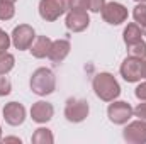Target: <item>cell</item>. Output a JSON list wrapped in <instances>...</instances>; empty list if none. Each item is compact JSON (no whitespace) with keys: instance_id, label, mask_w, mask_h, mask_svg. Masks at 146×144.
<instances>
[{"instance_id":"22","label":"cell","mask_w":146,"mask_h":144,"mask_svg":"<svg viewBox=\"0 0 146 144\" xmlns=\"http://www.w3.org/2000/svg\"><path fill=\"white\" fill-rule=\"evenodd\" d=\"M68 10H88V0H68Z\"/></svg>"},{"instance_id":"7","label":"cell","mask_w":146,"mask_h":144,"mask_svg":"<svg viewBox=\"0 0 146 144\" xmlns=\"http://www.w3.org/2000/svg\"><path fill=\"white\" fill-rule=\"evenodd\" d=\"M133 114H134V108L131 107L127 102H122V100H119V102L112 100V104L107 107L109 120L112 124H117V126L127 124V120L133 117Z\"/></svg>"},{"instance_id":"12","label":"cell","mask_w":146,"mask_h":144,"mask_svg":"<svg viewBox=\"0 0 146 144\" xmlns=\"http://www.w3.org/2000/svg\"><path fill=\"white\" fill-rule=\"evenodd\" d=\"M54 115V107L49 104V102H44V100H39L36 104H33L31 107V117L33 120L37 124H46L53 119Z\"/></svg>"},{"instance_id":"19","label":"cell","mask_w":146,"mask_h":144,"mask_svg":"<svg viewBox=\"0 0 146 144\" xmlns=\"http://www.w3.org/2000/svg\"><path fill=\"white\" fill-rule=\"evenodd\" d=\"M133 17H134V20H136V24H139L141 27L146 24V3L145 2H139V3L134 7Z\"/></svg>"},{"instance_id":"1","label":"cell","mask_w":146,"mask_h":144,"mask_svg":"<svg viewBox=\"0 0 146 144\" xmlns=\"http://www.w3.org/2000/svg\"><path fill=\"white\" fill-rule=\"evenodd\" d=\"M92 87H94L95 95L104 102H112L121 95V87H119L117 80L114 78V75H110L107 71L97 73L94 76Z\"/></svg>"},{"instance_id":"16","label":"cell","mask_w":146,"mask_h":144,"mask_svg":"<svg viewBox=\"0 0 146 144\" xmlns=\"http://www.w3.org/2000/svg\"><path fill=\"white\" fill-rule=\"evenodd\" d=\"M31 141L34 144H53L54 143V137H53V132L48 127H39V129L34 131Z\"/></svg>"},{"instance_id":"27","label":"cell","mask_w":146,"mask_h":144,"mask_svg":"<svg viewBox=\"0 0 146 144\" xmlns=\"http://www.w3.org/2000/svg\"><path fill=\"white\" fill-rule=\"evenodd\" d=\"M3 143H17V144H21L22 141H21L19 137H5V139H3Z\"/></svg>"},{"instance_id":"29","label":"cell","mask_w":146,"mask_h":144,"mask_svg":"<svg viewBox=\"0 0 146 144\" xmlns=\"http://www.w3.org/2000/svg\"><path fill=\"white\" fill-rule=\"evenodd\" d=\"M145 78H146V59H145Z\"/></svg>"},{"instance_id":"32","label":"cell","mask_w":146,"mask_h":144,"mask_svg":"<svg viewBox=\"0 0 146 144\" xmlns=\"http://www.w3.org/2000/svg\"><path fill=\"white\" fill-rule=\"evenodd\" d=\"M0 139H2V129H0Z\"/></svg>"},{"instance_id":"14","label":"cell","mask_w":146,"mask_h":144,"mask_svg":"<svg viewBox=\"0 0 146 144\" xmlns=\"http://www.w3.org/2000/svg\"><path fill=\"white\" fill-rule=\"evenodd\" d=\"M51 39L48 36H36L34 39V42L31 44V48H29V51H31V54L37 58V59H41V58H46L48 54H49V49H51Z\"/></svg>"},{"instance_id":"25","label":"cell","mask_w":146,"mask_h":144,"mask_svg":"<svg viewBox=\"0 0 146 144\" xmlns=\"http://www.w3.org/2000/svg\"><path fill=\"white\" fill-rule=\"evenodd\" d=\"M134 115H136L138 119L146 120V100H141V104L136 105V108H134Z\"/></svg>"},{"instance_id":"31","label":"cell","mask_w":146,"mask_h":144,"mask_svg":"<svg viewBox=\"0 0 146 144\" xmlns=\"http://www.w3.org/2000/svg\"><path fill=\"white\" fill-rule=\"evenodd\" d=\"M7 2H12V3H15V2H17V0H7Z\"/></svg>"},{"instance_id":"28","label":"cell","mask_w":146,"mask_h":144,"mask_svg":"<svg viewBox=\"0 0 146 144\" xmlns=\"http://www.w3.org/2000/svg\"><path fill=\"white\" fill-rule=\"evenodd\" d=\"M141 29H143V36H146V24L143 26V27H141Z\"/></svg>"},{"instance_id":"4","label":"cell","mask_w":146,"mask_h":144,"mask_svg":"<svg viewBox=\"0 0 146 144\" xmlns=\"http://www.w3.org/2000/svg\"><path fill=\"white\" fill-rule=\"evenodd\" d=\"M68 0H41L39 2V15L46 22H53L60 19L65 12H68Z\"/></svg>"},{"instance_id":"23","label":"cell","mask_w":146,"mask_h":144,"mask_svg":"<svg viewBox=\"0 0 146 144\" xmlns=\"http://www.w3.org/2000/svg\"><path fill=\"white\" fill-rule=\"evenodd\" d=\"M104 5H106V0H88V10L94 12V14L102 12Z\"/></svg>"},{"instance_id":"15","label":"cell","mask_w":146,"mask_h":144,"mask_svg":"<svg viewBox=\"0 0 146 144\" xmlns=\"http://www.w3.org/2000/svg\"><path fill=\"white\" fill-rule=\"evenodd\" d=\"M122 37H124L126 46H133V44H136V42L143 41V29L139 27V24L131 22V24H127V27L124 29Z\"/></svg>"},{"instance_id":"17","label":"cell","mask_w":146,"mask_h":144,"mask_svg":"<svg viewBox=\"0 0 146 144\" xmlns=\"http://www.w3.org/2000/svg\"><path fill=\"white\" fill-rule=\"evenodd\" d=\"M15 65V58L14 54L7 53V51H0V75L9 73Z\"/></svg>"},{"instance_id":"18","label":"cell","mask_w":146,"mask_h":144,"mask_svg":"<svg viewBox=\"0 0 146 144\" xmlns=\"http://www.w3.org/2000/svg\"><path fill=\"white\" fill-rule=\"evenodd\" d=\"M14 14H15L14 3L7 0H0V20H9L14 17Z\"/></svg>"},{"instance_id":"2","label":"cell","mask_w":146,"mask_h":144,"mask_svg":"<svg viewBox=\"0 0 146 144\" xmlns=\"http://www.w3.org/2000/svg\"><path fill=\"white\" fill-rule=\"evenodd\" d=\"M31 90L39 97L51 95L56 90V76L49 68H37L31 76Z\"/></svg>"},{"instance_id":"10","label":"cell","mask_w":146,"mask_h":144,"mask_svg":"<svg viewBox=\"0 0 146 144\" xmlns=\"http://www.w3.org/2000/svg\"><path fill=\"white\" fill-rule=\"evenodd\" d=\"M66 29L72 32H82L88 27L90 24V17L87 14V10H68L66 14Z\"/></svg>"},{"instance_id":"30","label":"cell","mask_w":146,"mask_h":144,"mask_svg":"<svg viewBox=\"0 0 146 144\" xmlns=\"http://www.w3.org/2000/svg\"><path fill=\"white\" fill-rule=\"evenodd\" d=\"M134 2H138V3H139V2H145L146 3V0H134Z\"/></svg>"},{"instance_id":"8","label":"cell","mask_w":146,"mask_h":144,"mask_svg":"<svg viewBox=\"0 0 146 144\" xmlns=\"http://www.w3.org/2000/svg\"><path fill=\"white\" fill-rule=\"evenodd\" d=\"M102 19L110 26H119L127 20V9L119 2H109L102 9Z\"/></svg>"},{"instance_id":"13","label":"cell","mask_w":146,"mask_h":144,"mask_svg":"<svg viewBox=\"0 0 146 144\" xmlns=\"http://www.w3.org/2000/svg\"><path fill=\"white\" fill-rule=\"evenodd\" d=\"M70 49H72V44L68 39H56L51 42V49H49V54L48 58L54 63V65H60L68 54H70Z\"/></svg>"},{"instance_id":"9","label":"cell","mask_w":146,"mask_h":144,"mask_svg":"<svg viewBox=\"0 0 146 144\" xmlns=\"http://www.w3.org/2000/svg\"><path fill=\"white\" fill-rule=\"evenodd\" d=\"M122 137L131 144H146V120L138 119L129 122L122 131Z\"/></svg>"},{"instance_id":"26","label":"cell","mask_w":146,"mask_h":144,"mask_svg":"<svg viewBox=\"0 0 146 144\" xmlns=\"http://www.w3.org/2000/svg\"><path fill=\"white\" fill-rule=\"evenodd\" d=\"M134 95H136V98H138V100H146V81L139 83V85L136 87Z\"/></svg>"},{"instance_id":"3","label":"cell","mask_w":146,"mask_h":144,"mask_svg":"<svg viewBox=\"0 0 146 144\" xmlns=\"http://www.w3.org/2000/svg\"><path fill=\"white\" fill-rule=\"evenodd\" d=\"M121 76L127 83H136L145 78V59L136 56H127L121 65Z\"/></svg>"},{"instance_id":"5","label":"cell","mask_w":146,"mask_h":144,"mask_svg":"<svg viewBox=\"0 0 146 144\" xmlns=\"http://www.w3.org/2000/svg\"><path fill=\"white\" fill-rule=\"evenodd\" d=\"M88 102L83 100V98H68L66 100V105H65V117L68 122L73 124H78V122H83L87 117H88Z\"/></svg>"},{"instance_id":"24","label":"cell","mask_w":146,"mask_h":144,"mask_svg":"<svg viewBox=\"0 0 146 144\" xmlns=\"http://www.w3.org/2000/svg\"><path fill=\"white\" fill-rule=\"evenodd\" d=\"M10 42H12L10 36H9L3 29H0V51H7L9 46H10Z\"/></svg>"},{"instance_id":"20","label":"cell","mask_w":146,"mask_h":144,"mask_svg":"<svg viewBox=\"0 0 146 144\" xmlns=\"http://www.w3.org/2000/svg\"><path fill=\"white\" fill-rule=\"evenodd\" d=\"M127 49H129L131 56H136V58H141V59L146 58V42L145 41H139V42H136L133 46H127Z\"/></svg>"},{"instance_id":"21","label":"cell","mask_w":146,"mask_h":144,"mask_svg":"<svg viewBox=\"0 0 146 144\" xmlns=\"http://www.w3.org/2000/svg\"><path fill=\"white\" fill-rule=\"evenodd\" d=\"M10 90H12V83H10V80H9L7 76L0 75V97L9 95V93H10Z\"/></svg>"},{"instance_id":"6","label":"cell","mask_w":146,"mask_h":144,"mask_svg":"<svg viewBox=\"0 0 146 144\" xmlns=\"http://www.w3.org/2000/svg\"><path fill=\"white\" fill-rule=\"evenodd\" d=\"M10 39H12V44L15 46V49L26 51V49H29L31 44L34 42L36 32H34V29H33L29 24H21V26L14 27Z\"/></svg>"},{"instance_id":"11","label":"cell","mask_w":146,"mask_h":144,"mask_svg":"<svg viewBox=\"0 0 146 144\" xmlns=\"http://www.w3.org/2000/svg\"><path fill=\"white\" fill-rule=\"evenodd\" d=\"M3 119L9 126H21L26 120V107L19 102H9L3 107Z\"/></svg>"}]
</instances>
